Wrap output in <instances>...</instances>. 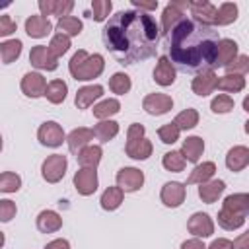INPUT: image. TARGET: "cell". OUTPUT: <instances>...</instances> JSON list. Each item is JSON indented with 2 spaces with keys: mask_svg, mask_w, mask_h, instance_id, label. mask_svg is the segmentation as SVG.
I'll return each instance as SVG.
<instances>
[{
  "mask_svg": "<svg viewBox=\"0 0 249 249\" xmlns=\"http://www.w3.org/2000/svg\"><path fill=\"white\" fill-rule=\"evenodd\" d=\"M105 49L119 64L142 62L156 54L160 27L154 16L140 10H123L111 16L101 31Z\"/></svg>",
  "mask_w": 249,
  "mask_h": 249,
  "instance_id": "cell-1",
  "label": "cell"
},
{
  "mask_svg": "<svg viewBox=\"0 0 249 249\" xmlns=\"http://www.w3.org/2000/svg\"><path fill=\"white\" fill-rule=\"evenodd\" d=\"M218 43V31L195 21L193 18H183L165 35L169 62L189 74H200L216 68Z\"/></svg>",
  "mask_w": 249,
  "mask_h": 249,
  "instance_id": "cell-2",
  "label": "cell"
},
{
  "mask_svg": "<svg viewBox=\"0 0 249 249\" xmlns=\"http://www.w3.org/2000/svg\"><path fill=\"white\" fill-rule=\"evenodd\" d=\"M105 68V60L101 54H88L84 49H80L78 53H74V56L68 62V70L72 74L74 80L80 82H88L97 78Z\"/></svg>",
  "mask_w": 249,
  "mask_h": 249,
  "instance_id": "cell-3",
  "label": "cell"
},
{
  "mask_svg": "<svg viewBox=\"0 0 249 249\" xmlns=\"http://www.w3.org/2000/svg\"><path fill=\"white\" fill-rule=\"evenodd\" d=\"M66 165H68L66 156H62V154H53V156H49V158L43 161V165H41V175H43V179H45L47 183H58V181L64 177V173H66Z\"/></svg>",
  "mask_w": 249,
  "mask_h": 249,
  "instance_id": "cell-4",
  "label": "cell"
},
{
  "mask_svg": "<svg viewBox=\"0 0 249 249\" xmlns=\"http://www.w3.org/2000/svg\"><path fill=\"white\" fill-rule=\"evenodd\" d=\"M189 8V2L187 0H171L165 8H163V14H161V33L167 35L171 31V27L181 21L185 16V10Z\"/></svg>",
  "mask_w": 249,
  "mask_h": 249,
  "instance_id": "cell-5",
  "label": "cell"
},
{
  "mask_svg": "<svg viewBox=\"0 0 249 249\" xmlns=\"http://www.w3.org/2000/svg\"><path fill=\"white\" fill-rule=\"evenodd\" d=\"M37 138H39V142L43 146H49V148H56V146H60L66 140L64 130H62V126L56 121L43 123L39 126V130H37Z\"/></svg>",
  "mask_w": 249,
  "mask_h": 249,
  "instance_id": "cell-6",
  "label": "cell"
},
{
  "mask_svg": "<svg viewBox=\"0 0 249 249\" xmlns=\"http://www.w3.org/2000/svg\"><path fill=\"white\" fill-rule=\"evenodd\" d=\"M144 185V173L136 167H123L117 171V187L123 193H134Z\"/></svg>",
  "mask_w": 249,
  "mask_h": 249,
  "instance_id": "cell-7",
  "label": "cell"
},
{
  "mask_svg": "<svg viewBox=\"0 0 249 249\" xmlns=\"http://www.w3.org/2000/svg\"><path fill=\"white\" fill-rule=\"evenodd\" d=\"M97 171L95 169H88V167H82L74 173V187L76 191L82 195V196H89L97 191Z\"/></svg>",
  "mask_w": 249,
  "mask_h": 249,
  "instance_id": "cell-8",
  "label": "cell"
},
{
  "mask_svg": "<svg viewBox=\"0 0 249 249\" xmlns=\"http://www.w3.org/2000/svg\"><path fill=\"white\" fill-rule=\"evenodd\" d=\"M187 230H189V233H193L198 239L208 237L214 233V222L206 212H195L187 222Z\"/></svg>",
  "mask_w": 249,
  "mask_h": 249,
  "instance_id": "cell-9",
  "label": "cell"
},
{
  "mask_svg": "<svg viewBox=\"0 0 249 249\" xmlns=\"http://www.w3.org/2000/svg\"><path fill=\"white\" fill-rule=\"evenodd\" d=\"M189 10H191L195 21L212 27L214 18H216V6L214 4H210L208 0H193V2H189Z\"/></svg>",
  "mask_w": 249,
  "mask_h": 249,
  "instance_id": "cell-10",
  "label": "cell"
},
{
  "mask_svg": "<svg viewBox=\"0 0 249 249\" xmlns=\"http://www.w3.org/2000/svg\"><path fill=\"white\" fill-rule=\"evenodd\" d=\"M142 107L146 113L158 117V115H165L169 109H173V99L165 93H150L144 97Z\"/></svg>",
  "mask_w": 249,
  "mask_h": 249,
  "instance_id": "cell-11",
  "label": "cell"
},
{
  "mask_svg": "<svg viewBox=\"0 0 249 249\" xmlns=\"http://www.w3.org/2000/svg\"><path fill=\"white\" fill-rule=\"evenodd\" d=\"M160 198L165 206L169 208H177L183 204L185 200V185L179 183V181H169L161 187V193H160Z\"/></svg>",
  "mask_w": 249,
  "mask_h": 249,
  "instance_id": "cell-12",
  "label": "cell"
},
{
  "mask_svg": "<svg viewBox=\"0 0 249 249\" xmlns=\"http://www.w3.org/2000/svg\"><path fill=\"white\" fill-rule=\"evenodd\" d=\"M29 62H31L35 68L47 70V72L56 70V66H58V60L49 53L47 45H37V47H33L31 53H29Z\"/></svg>",
  "mask_w": 249,
  "mask_h": 249,
  "instance_id": "cell-13",
  "label": "cell"
},
{
  "mask_svg": "<svg viewBox=\"0 0 249 249\" xmlns=\"http://www.w3.org/2000/svg\"><path fill=\"white\" fill-rule=\"evenodd\" d=\"M45 88H47V80L43 78V74L39 72H27L23 78H21V91L27 95V97H41L45 95Z\"/></svg>",
  "mask_w": 249,
  "mask_h": 249,
  "instance_id": "cell-14",
  "label": "cell"
},
{
  "mask_svg": "<svg viewBox=\"0 0 249 249\" xmlns=\"http://www.w3.org/2000/svg\"><path fill=\"white\" fill-rule=\"evenodd\" d=\"M39 10H41V16L47 18V16H58V18H64V16H70L72 8H74V2L72 0H41L39 4Z\"/></svg>",
  "mask_w": 249,
  "mask_h": 249,
  "instance_id": "cell-15",
  "label": "cell"
},
{
  "mask_svg": "<svg viewBox=\"0 0 249 249\" xmlns=\"http://www.w3.org/2000/svg\"><path fill=\"white\" fill-rule=\"evenodd\" d=\"M216 80H218V76L214 74V70H206V72L196 74V78H193L191 88H193V91L196 95L206 97L216 89Z\"/></svg>",
  "mask_w": 249,
  "mask_h": 249,
  "instance_id": "cell-16",
  "label": "cell"
},
{
  "mask_svg": "<svg viewBox=\"0 0 249 249\" xmlns=\"http://www.w3.org/2000/svg\"><path fill=\"white\" fill-rule=\"evenodd\" d=\"M53 29V23L49 21V18H43L41 14L39 16H29L25 19V33L29 37H35V39H41V37H47Z\"/></svg>",
  "mask_w": 249,
  "mask_h": 249,
  "instance_id": "cell-17",
  "label": "cell"
},
{
  "mask_svg": "<svg viewBox=\"0 0 249 249\" xmlns=\"http://www.w3.org/2000/svg\"><path fill=\"white\" fill-rule=\"evenodd\" d=\"M93 140V130L91 128H74L68 136H66V142H68V150L72 154H78L80 150H84L86 146H89V142Z\"/></svg>",
  "mask_w": 249,
  "mask_h": 249,
  "instance_id": "cell-18",
  "label": "cell"
},
{
  "mask_svg": "<svg viewBox=\"0 0 249 249\" xmlns=\"http://www.w3.org/2000/svg\"><path fill=\"white\" fill-rule=\"evenodd\" d=\"M154 80L160 86H171L175 82V66L169 62L167 56H160L154 68Z\"/></svg>",
  "mask_w": 249,
  "mask_h": 249,
  "instance_id": "cell-19",
  "label": "cell"
},
{
  "mask_svg": "<svg viewBox=\"0 0 249 249\" xmlns=\"http://www.w3.org/2000/svg\"><path fill=\"white\" fill-rule=\"evenodd\" d=\"M152 150H154V146L146 136H142L138 140H126V146H124L126 156L132 160H148L152 156Z\"/></svg>",
  "mask_w": 249,
  "mask_h": 249,
  "instance_id": "cell-20",
  "label": "cell"
},
{
  "mask_svg": "<svg viewBox=\"0 0 249 249\" xmlns=\"http://www.w3.org/2000/svg\"><path fill=\"white\" fill-rule=\"evenodd\" d=\"M224 189H226V183H224L222 179H210V181H206V183H200V187H198V196H200L202 202L212 204V202H216V200L222 196Z\"/></svg>",
  "mask_w": 249,
  "mask_h": 249,
  "instance_id": "cell-21",
  "label": "cell"
},
{
  "mask_svg": "<svg viewBox=\"0 0 249 249\" xmlns=\"http://www.w3.org/2000/svg\"><path fill=\"white\" fill-rule=\"evenodd\" d=\"M202 152H204V140L200 136H187V140H183L181 156L185 158V161L196 163L200 160Z\"/></svg>",
  "mask_w": 249,
  "mask_h": 249,
  "instance_id": "cell-22",
  "label": "cell"
},
{
  "mask_svg": "<svg viewBox=\"0 0 249 249\" xmlns=\"http://www.w3.org/2000/svg\"><path fill=\"white\" fill-rule=\"evenodd\" d=\"M249 163V148L247 146H233L226 156V165L230 171H241Z\"/></svg>",
  "mask_w": 249,
  "mask_h": 249,
  "instance_id": "cell-23",
  "label": "cell"
},
{
  "mask_svg": "<svg viewBox=\"0 0 249 249\" xmlns=\"http://www.w3.org/2000/svg\"><path fill=\"white\" fill-rule=\"evenodd\" d=\"M224 210L228 212H233V214H239L243 218H247L249 214V195L247 193H235V195H230L224 198Z\"/></svg>",
  "mask_w": 249,
  "mask_h": 249,
  "instance_id": "cell-24",
  "label": "cell"
},
{
  "mask_svg": "<svg viewBox=\"0 0 249 249\" xmlns=\"http://www.w3.org/2000/svg\"><path fill=\"white\" fill-rule=\"evenodd\" d=\"M62 228V218L54 210H43L37 216V230L43 233H54Z\"/></svg>",
  "mask_w": 249,
  "mask_h": 249,
  "instance_id": "cell-25",
  "label": "cell"
},
{
  "mask_svg": "<svg viewBox=\"0 0 249 249\" xmlns=\"http://www.w3.org/2000/svg\"><path fill=\"white\" fill-rule=\"evenodd\" d=\"M237 56V43L231 39H220L216 47V68L230 64Z\"/></svg>",
  "mask_w": 249,
  "mask_h": 249,
  "instance_id": "cell-26",
  "label": "cell"
},
{
  "mask_svg": "<svg viewBox=\"0 0 249 249\" xmlns=\"http://www.w3.org/2000/svg\"><path fill=\"white\" fill-rule=\"evenodd\" d=\"M103 95V88L101 86H84L76 91V97H74V103L78 109H88L95 99H99Z\"/></svg>",
  "mask_w": 249,
  "mask_h": 249,
  "instance_id": "cell-27",
  "label": "cell"
},
{
  "mask_svg": "<svg viewBox=\"0 0 249 249\" xmlns=\"http://www.w3.org/2000/svg\"><path fill=\"white\" fill-rule=\"evenodd\" d=\"M101 156H103V150H101V146H95V144H89L76 154L78 163L82 167H88V169H95L97 163L101 161Z\"/></svg>",
  "mask_w": 249,
  "mask_h": 249,
  "instance_id": "cell-28",
  "label": "cell"
},
{
  "mask_svg": "<svg viewBox=\"0 0 249 249\" xmlns=\"http://www.w3.org/2000/svg\"><path fill=\"white\" fill-rule=\"evenodd\" d=\"M216 173V165H214V161H202V163H198L193 171H191V175L187 177V185H195V183H206V181H210L212 179V175Z\"/></svg>",
  "mask_w": 249,
  "mask_h": 249,
  "instance_id": "cell-29",
  "label": "cell"
},
{
  "mask_svg": "<svg viewBox=\"0 0 249 249\" xmlns=\"http://www.w3.org/2000/svg\"><path fill=\"white\" fill-rule=\"evenodd\" d=\"M216 88L228 93H237L245 88V78L239 74H224L216 80Z\"/></svg>",
  "mask_w": 249,
  "mask_h": 249,
  "instance_id": "cell-30",
  "label": "cell"
},
{
  "mask_svg": "<svg viewBox=\"0 0 249 249\" xmlns=\"http://www.w3.org/2000/svg\"><path fill=\"white\" fill-rule=\"evenodd\" d=\"M82 27H84L82 19H78V18H74V16H64V18H58V21H56L58 33H62V35H66V37H76V35H80V33H82Z\"/></svg>",
  "mask_w": 249,
  "mask_h": 249,
  "instance_id": "cell-31",
  "label": "cell"
},
{
  "mask_svg": "<svg viewBox=\"0 0 249 249\" xmlns=\"http://www.w3.org/2000/svg\"><path fill=\"white\" fill-rule=\"evenodd\" d=\"M66 93H68V86H66V82H62V80H53V82H49L47 88H45V97H47L51 103H54V105L62 103V101L66 99Z\"/></svg>",
  "mask_w": 249,
  "mask_h": 249,
  "instance_id": "cell-32",
  "label": "cell"
},
{
  "mask_svg": "<svg viewBox=\"0 0 249 249\" xmlns=\"http://www.w3.org/2000/svg\"><path fill=\"white\" fill-rule=\"evenodd\" d=\"M93 136H97L99 142H109L111 138H115L119 134V123L107 119V121H99L93 128Z\"/></svg>",
  "mask_w": 249,
  "mask_h": 249,
  "instance_id": "cell-33",
  "label": "cell"
},
{
  "mask_svg": "<svg viewBox=\"0 0 249 249\" xmlns=\"http://www.w3.org/2000/svg\"><path fill=\"white\" fill-rule=\"evenodd\" d=\"M21 41L19 39H8L4 43H0V60L4 64H10L14 62L16 58H19L21 54Z\"/></svg>",
  "mask_w": 249,
  "mask_h": 249,
  "instance_id": "cell-34",
  "label": "cell"
},
{
  "mask_svg": "<svg viewBox=\"0 0 249 249\" xmlns=\"http://www.w3.org/2000/svg\"><path fill=\"white\" fill-rule=\"evenodd\" d=\"M123 196H124V193L119 187H107L103 191L101 198H99L101 208L103 210H117L121 206V202H123Z\"/></svg>",
  "mask_w": 249,
  "mask_h": 249,
  "instance_id": "cell-35",
  "label": "cell"
},
{
  "mask_svg": "<svg viewBox=\"0 0 249 249\" xmlns=\"http://www.w3.org/2000/svg\"><path fill=\"white\" fill-rule=\"evenodd\" d=\"M235 19H237V6L233 2H224L220 8H216V18H214L216 25H230Z\"/></svg>",
  "mask_w": 249,
  "mask_h": 249,
  "instance_id": "cell-36",
  "label": "cell"
},
{
  "mask_svg": "<svg viewBox=\"0 0 249 249\" xmlns=\"http://www.w3.org/2000/svg\"><path fill=\"white\" fill-rule=\"evenodd\" d=\"M119 111H121V103L117 99H103L101 103H97L93 107V117L101 119V121H107L109 117L117 115Z\"/></svg>",
  "mask_w": 249,
  "mask_h": 249,
  "instance_id": "cell-37",
  "label": "cell"
},
{
  "mask_svg": "<svg viewBox=\"0 0 249 249\" xmlns=\"http://www.w3.org/2000/svg\"><path fill=\"white\" fill-rule=\"evenodd\" d=\"M173 124H175L179 130L195 128V126L198 124V113H196V109H185V111H181V113L175 117Z\"/></svg>",
  "mask_w": 249,
  "mask_h": 249,
  "instance_id": "cell-38",
  "label": "cell"
},
{
  "mask_svg": "<svg viewBox=\"0 0 249 249\" xmlns=\"http://www.w3.org/2000/svg\"><path fill=\"white\" fill-rule=\"evenodd\" d=\"M130 78L124 74V72H115L113 76H111V80H109V89L113 91V93H117V95H124V93H128L130 91Z\"/></svg>",
  "mask_w": 249,
  "mask_h": 249,
  "instance_id": "cell-39",
  "label": "cell"
},
{
  "mask_svg": "<svg viewBox=\"0 0 249 249\" xmlns=\"http://www.w3.org/2000/svg\"><path fill=\"white\" fill-rule=\"evenodd\" d=\"M161 163H163V167L167 169V171H173V173H179V171H183L185 169V158L181 156V152H177V150H171V152H167V154H163V160H161Z\"/></svg>",
  "mask_w": 249,
  "mask_h": 249,
  "instance_id": "cell-40",
  "label": "cell"
},
{
  "mask_svg": "<svg viewBox=\"0 0 249 249\" xmlns=\"http://www.w3.org/2000/svg\"><path fill=\"white\" fill-rule=\"evenodd\" d=\"M218 224L224 228V230H237L245 224V218L239 216V214H233V212H228V210H220L218 212Z\"/></svg>",
  "mask_w": 249,
  "mask_h": 249,
  "instance_id": "cell-41",
  "label": "cell"
},
{
  "mask_svg": "<svg viewBox=\"0 0 249 249\" xmlns=\"http://www.w3.org/2000/svg\"><path fill=\"white\" fill-rule=\"evenodd\" d=\"M49 53L58 60L68 49H70V37H66V35H62V33H56L53 39H51V43H49Z\"/></svg>",
  "mask_w": 249,
  "mask_h": 249,
  "instance_id": "cell-42",
  "label": "cell"
},
{
  "mask_svg": "<svg viewBox=\"0 0 249 249\" xmlns=\"http://www.w3.org/2000/svg\"><path fill=\"white\" fill-rule=\"evenodd\" d=\"M21 187V177L14 171L0 173V193H16Z\"/></svg>",
  "mask_w": 249,
  "mask_h": 249,
  "instance_id": "cell-43",
  "label": "cell"
},
{
  "mask_svg": "<svg viewBox=\"0 0 249 249\" xmlns=\"http://www.w3.org/2000/svg\"><path fill=\"white\" fill-rule=\"evenodd\" d=\"M111 8H113V4L109 0H93L89 18H93L95 21H105L109 18V14H111Z\"/></svg>",
  "mask_w": 249,
  "mask_h": 249,
  "instance_id": "cell-44",
  "label": "cell"
},
{
  "mask_svg": "<svg viewBox=\"0 0 249 249\" xmlns=\"http://www.w3.org/2000/svg\"><path fill=\"white\" fill-rule=\"evenodd\" d=\"M226 68V74H239V76H245L247 70H249V56L247 54H237L230 64L224 66Z\"/></svg>",
  "mask_w": 249,
  "mask_h": 249,
  "instance_id": "cell-45",
  "label": "cell"
},
{
  "mask_svg": "<svg viewBox=\"0 0 249 249\" xmlns=\"http://www.w3.org/2000/svg\"><path fill=\"white\" fill-rule=\"evenodd\" d=\"M179 134H181V130H179L173 123H167V124H163V126L158 128V136H160V140H161L163 144H173V142H177V140H179Z\"/></svg>",
  "mask_w": 249,
  "mask_h": 249,
  "instance_id": "cell-46",
  "label": "cell"
},
{
  "mask_svg": "<svg viewBox=\"0 0 249 249\" xmlns=\"http://www.w3.org/2000/svg\"><path fill=\"white\" fill-rule=\"evenodd\" d=\"M210 109H212L214 113H230V111L233 109V99H231L230 95H226V93H220V95H216V97L212 99Z\"/></svg>",
  "mask_w": 249,
  "mask_h": 249,
  "instance_id": "cell-47",
  "label": "cell"
},
{
  "mask_svg": "<svg viewBox=\"0 0 249 249\" xmlns=\"http://www.w3.org/2000/svg\"><path fill=\"white\" fill-rule=\"evenodd\" d=\"M16 212H18L16 202H12L8 198H2L0 200V222H10L16 216Z\"/></svg>",
  "mask_w": 249,
  "mask_h": 249,
  "instance_id": "cell-48",
  "label": "cell"
},
{
  "mask_svg": "<svg viewBox=\"0 0 249 249\" xmlns=\"http://www.w3.org/2000/svg\"><path fill=\"white\" fill-rule=\"evenodd\" d=\"M16 21L10 16H0V37H8L16 31Z\"/></svg>",
  "mask_w": 249,
  "mask_h": 249,
  "instance_id": "cell-49",
  "label": "cell"
},
{
  "mask_svg": "<svg viewBox=\"0 0 249 249\" xmlns=\"http://www.w3.org/2000/svg\"><path fill=\"white\" fill-rule=\"evenodd\" d=\"M132 2V6L136 8V10H140V12H150V10H156L158 8V0H152V2H142V0H130Z\"/></svg>",
  "mask_w": 249,
  "mask_h": 249,
  "instance_id": "cell-50",
  "label": "cell"
},
{
  "mask_svg": "<svg viewBox=\"0 0 249 249\" xmlns=\"http://www.w3.org/2000/svg\"><path fill=\"white\" fill-rule=\"evenodd\" d=\"M206 249H233V245H231L230 239H226V237H218V239H214Z\"/></svg>",
  "mask_w": 249,
  "mask_h": 249,
  "instance_id": "cell-51",
  "label": "cell"
},
{
  "mask_svg": "<svg viewBox=\"0 0 249 249\" xmlns=\"http://www.w3.org/2000/svg\"><path fill=\"white\" fill-rule=\"evenodd\" d=\"M181 249H206V245L198 239V237H193V239H187L181 243Z\"/></svg>",
  "mask_w": 249,
  "mask_h": 249,
  "instance_id": "cell-52",
  "label": "cell"
},
{
  "mask_svg": "<svg viewBox=\"0 0 249 249\" xmlns=\"http://www.w3.org/2000/svg\"><path fill=\"white\" fill-rule=\"evenodd\" d=\"M233 249H249V233H241L237 239L231 241Z\"/></svg>",
  "mask_w": 249,
  "mask_h": 249,
  "instance_id": "cell-53",
  "label": "cell"
},
{
  "mask_svg": "<svg viewBox=\"0 0 249 249\" xmlns=\"http://www.w3.org/2000/svg\"><path fill=\"white\" fill-rule=\"evenodd\" d=\"M43 249H70V243L66 239H54V241L47 243Z\"/></svg>",
  "mask_w": 249,
  "mask_h": 249,
  "instance_id": "cell-54",
  "label": "cell"
},
{
  "mask_svg": "<svg viewBox=\"0 0 249 249\" xmlns=\"http://www.w3.org/2000/svg\"><path fill=\"white\" fill-rule=\"evenodd\" d=\"M243 107H245V111H249V99L245 97V101H243Z\"/></svg>",
  "mask_w": 249,
  "mask_h": 249,
  "instance_id": "cell-55",
  "label": "cell"
},
{
  "mask_svg": "<svg viewBox=\"0 0 249 249\" xmlns=\"http://www.w3.org/2000/svg\"><path fill=\"white\" fill-rule=\"evenodd\" d=\"M2 245H4V233L0 231V247H2Z\"/></svg>",
  "mask_w": 249,
  "mask_h": 249,
  "instance_id": "cell-56",
  "label": "cell"
},
{
  "mask_svg": "<svg viewBox=\"0 0 249 249\" xmlns=\"http://www.w3.org/2000/svg\"><path fill=\"white\" fill-rule=\"evenodd\" d=\"M0 150H2V136H0Z\"/></svg>",
  "mask_w": 249,
  "mask_h": 249,
  "instance_id": "cell-57",
  "label": "cell"
}]
</instances>
